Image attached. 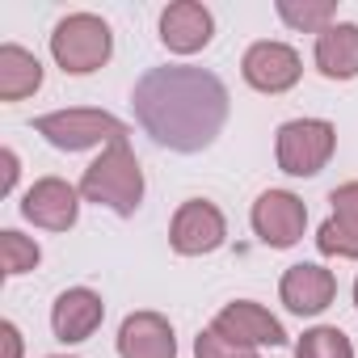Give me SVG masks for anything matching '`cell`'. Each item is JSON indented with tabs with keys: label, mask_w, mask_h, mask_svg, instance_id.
<instances>
[{
	"label": "cell",
	"mask_w": 358,
	"mask_h": 358,
	"mask_svg": "<svg viewBox=\"0 0 358 358\" xmlns=\"http://www.w3.org/2000/svg\"><path fill=\"white\" fill-rule=\"evenodd\" d=\"M139 127L169 152H203L228 122V89L215 72L169 64L148 68L131 93Z\"/></svg>",
	"instance_id": "obj_1"
},
{
	"label": "cell",
	"mask_w": 358,
	"mask_h": 358,
	"mask_svg": "<svg viewBox=\"0 0 358 358\" xmlns=\"http://www.w3.org/2000/svg\"><path fill=\"white\" fill-rule=\"evenodd\" d=\"M80 199L85 203H97V207H110L114 215H135L139 203H143V169L131 152L127 139L110 143L80 177Z\"/></svg>",
	"instance_id": "obj_2"
},
{
	"label": "cell",
	"mask_w": 358,
	"mask_h": 358,
	"mask_svg": "<svg viewBox=\"0 0 358 358\" xmlns=\"http://www.w3.org/2000/svg\"><path fill=\"white\" fill-rule=\"evenodd\" d=\"M110 51H114V34L97 13H68L51 30V55L68 76H89L106 68Z\"/></svg>",
	"instance_id": "obj_3"
},
{
	"label": "cell",
	"mask_w": 358,
	"mask_h": 358,
	"mask_svg": "<svg viewBox=\"0 0 358 358\" xmlns=\"http://www.w3.org/2000/svg\"><path fill=\"white\" fill-rule=\"evenodd\" d=\"M34 131L51 148H59V152H85V148H97V143L110 148V143L127 139V122L122 118H114L106 110H85V106L38 114L34 118Z\"/></svg>",
	"instance_id": "obj_4"
},
{
	"label": "cell",
	"mask_w": 358,
	"mask_h": 358,
	"mask_svg": "<svg viewBox=\"0 0 358 358\" xmlns=\"http://www.w3.org/2000/svg\"><path fill=\"white\" fill-rule=\"evenodd\" d=\"M333 148H337V127L324 118H291L278 127V139H274L278 169L291 177H316L329 164Z\"/></svg>",
	"instance_id": "obj_5"
},
{
	"label": "cell",
	"mask_w": 358,
	"mask_h": 358,
	"mask_svg": "<svg viewBox=\"0 0 358 358\" xmlns=\"http://www.w3.org/2000/svg\"><path fill=\"white\" fill-rule=\"evenodd\" d=\"M224 241H228V220L207 199L182 203V207H177V215H173V224H169V245H173V253H182V257L215 253Z\"/></svg>",
	"instance_id": "obj_6"
},
{
	"label": "cell",
	"mask_w": 358,
	"mask_h": 358,
	"mask_svg": "<svg viewBox=\"0 0 358 358\" xmlns=\"http://www.w3.org/2000/svg\"><path fill=\"white\" fill-rule=\"evenodd\" d=\"M241 76L249 89L257 93H287L299 85L303 76V64H299V51L287 47V43H274V38H262L245 51L241 59Z\"/></svg>",
	"instance_id": "obj_7"
},
{
	"label": "cell",
	"mask_w": 358,
	"mask_h": 358,
	"mask_svg": "<svg viewBox=\"0 0 358 358\" xmlns=\"http://www.w3.org/2000/svg\"><path fill=\"white\" fill-rule=\"evenodd\" d=\"M303 228H308V207L291 190H266L253 203V232H257L262 245L291 249V245L303 241Z\"/></svg>",
	"instance_id": "obj_8"
},
{
	"label": "cell",
	"mask_w": 358,
	"mask_h": 358,
	"mask_svg": "<svg viewBox=\"0 0 358 358\" xmlns=\"http://www.w3.org/2000/svg\"><path fill=\"white\" fill-rule=\"evenodd\" d=\"M22 215L34 228L47 232H68L80 215V186H68L64 177H38L22 199Z\"/></svg>",
	"instance_id": "obj_9"
},
{
	"label": "cell",
	"mask_w": 358,
	"mask_h": 358,
	"mask_svg": "<svg viewBox=\"0 0 358 358\" xmlns=\"http://www.w3.org/2000/svg\"><path fill=\"white\" fill-rule=\"evenodd\" d=\"M211 329H215L220 337L236 341V345H249V350H257V345H282V341H287V329L278 324V316H270V312H266L262 303H253V299L228 303V308L211 320Z\"/></svg>",
	"instance_id": "obj_10"
},
{
	"label": "cell",
	"mask_w": 358,
	"mask_h": 358,
	"mask_svg": "<svg viewBox=\"0 0 358 358\" xmlns=\"http://www.w3.org/2000/svg\"><path fill=\"white\" fill-rule=\"evenodd\" d=\"M215 34V17L207 5L199 0H177L160 13V43L173 51V55H194L211 43Z\"/></svg>",
	"instance_id": "obj_11"
},
{
	"label": "cell",
	"mask_w": 358,
	"mask_h": 358,
	"mask_svg": "<svg viewBox=\"0 0 358 358\" xmlns=\"http://www.w3.org/2000/svg\"><path fill=\"white\" fill-rule=\"evenodd\" d=\"M278 295H282V303H287L295 316H316V312H324V308L333 303L337 278H333V270H324V266H316V262H299V266H291V270L282 274Z\"/></svg>",
	"instance_id": "obj_12"
},
{
	"label": "cell",
	"mask_w": 358,
	"mask_h": 358,
	"mask_svg": "<svg viewBox=\"0 0 358 358\" xmlns=\"http://www.w3.org/2000/svg\"><path fill=\"white\" fill-rule=\"evenodd\" d=\"M101 320H106V303H101V295L89 291V287H68V291L51 303V329H55V337L68 341V345L89 341Z\"/></svg>",
	"instance_id": "obj_13"
},
{
	"label": "cell",
	"mask_w": 358,
	"mask_h": 358,
	"mask_svg": "<svg viewBox=\"0 0 358 358\" xmlns=\"http://www.w3.org/2000/svg\"><path fill=\"white\" fill-rule=\"evenodd\" d=\"M118 358H177L173 324L160 312H131L118 329Z\"/></svg>",
	"instance_id": "obj_14"
},
{
	"label": "cell",
	"mask_w": 358,
	"mask_h": 358,
	"mask_svg": "<svg viewBox=\"0 0 358 358\" xmlns=\"http://www.w3.org/2000/svg\"><path fill=\"white\" fill-rule=\"evenodd\" d=\"M316 68L329 80H354L358 76V26L333 22L316 34Z\"/></svg>",
	"instance_id": "obj_15"
},
{
	"label": "cell",
	"mask_w": 358,
	"mask_h": 358,
	"mask_svg": "<svg viewBox=\"0 0 358 358\" xmlns=\"http://www.w3.org/2000/svg\"><path fill=\"white\" fill-rule=\"evenodd\" d=\"M38 89H43V64L26 47L5 43L0 47V101H22Z\"/></svg>",
	"instance_id": "obj_16"
},
{
	"label": "cell",
	"mask_w": 358,
	"mask_h": 358,
	"mask_svg": "<svg viewBox=\"0 0 358 358\" xmlns=\"http://www.w3.org/2000/svg\"><path fill=\"white\" fill-rule=\"evenodd\" d=\"M278 17L291 26V30H329L333 17H337V5L333 0H278Z\"/></svg>",
	"instance_id": "obj_17"
},
{
	"label": "cell",
	"mask_w": 358,
	"mask_h": 358,
	"mask_svg": "<svg viewBox=\"0 0 358 358\" xmlns=\"http://www.w3.org/2000/svg\"><path fill=\"white\" fill-rule=\"evenodd\" d=\"M295 358H354V345L337 324H316L295 341Z\"/></svg>",
	"instance_id": "obj_18"
},
{
	"label": "cell",
	"mask_w": 358,
	"mask_h": 358,
	"mask_svg": "<svg viewBox=\"0 0 358 358\" xmlns=\"http://www.w3.org/2000/svg\"><path fill=\"white\" fill-rule=\"evenodd\" d=\"M38 257H43V249H38L30 236H22V232H13V228L0 232V270H5V278H17V274L34 270Z\"/></svg>",
	"instance_id": "obj_19"
},
{
	"label": "cell",
	"mask_w": 358,
	"mask_h": 358,
	"mask_svg": "<svg viewBox=\"0 0 358 358\" xmlns=\"http://www.w3.org/2000/svg\"><path fill=\"white\" fill-rule=\"evenodd\" d=\"M316 249L324 257H341V262H358V236H350L337 220H324L316 232Z\"/></svg>",
	"instance_id": "obj_20"
},
{
	"label": "cell",
	"mask_w": 358,
	"mask_h": 358,
	"mask_svg": "<svg viewBox=\"0 0 358 358\" xmlns=\"http://www.w3.org/2000/svg\"><path fill=\"white\" fill-rule=\"evenodd\" d=\"M194 358H262V354L249 350V345H236V341L220 337L215 329H203L199 341H194Z\"/></svg>",
	"instance_id": "obj_21"
},
{
	"label": "cell",
	"mask_w": 358,
	"mask_h": 358,
	"mask_svg": "<svg viewBox=\"0 0 358 358\" xmlns=\"http://www.w3.org/2000/svg\"><path fill=\"white\" fill-rule=\"evenodd\" d=\"M329 203H333V215H329V220H337L350 236H358V182L337 186V190L329 194Z\"/></svg>",
	"instance_id": "obj_22"
},
{
	"label": "cell",
	"mask_w": 358,
	"mask_h": 358,
	"mask_svg": "<svg viewBox=\"0 0 358 358\" xmlns=\"http://www.w3.org/2000/svg\"><path fill=\"white\" fill-rule=\"evenodd\" d=\"M0 345H5V358H22V333L13 320H0Z\"/></svg>",
	"instance_id": "obj_23"
},
{
	"label": "cell",
	"mask_w": 358,
	"mask_h": 358,
	"mask_svg": "<svg viewBox=\"0 0 358 358\" xmlns=\"http://www.w3.org/2000/svg\"><path fill=\"white\" fill-rule=\"evenodd\" d=\"M0 164H5V182H0V194H13V186H17V152L5 148V152H0Z\"/></svg>",
	"instance_id": "obj_24"
},
{
	"label": "cell",
	"mask_w": 358,
	"mask_h": 358,
	"mask_svg": "<svg viewBox=\"0 0 358 358\" xmlns=\"http://www.w3.org/2000/svg\"><path fill=\"white\" fill-rule=\"evenodd\" d=\"M354 308H358V282H354Z\"/></svg>",
	"instance_id": "obj_25"
},
{
	"label": "cell",
	"mask_w": 358,
	"mask_h": 358,
	"mask_svg": "<svg viewBox=\"0 0 358 358\" xmlns=\"http://www.w3.org/2000/svg\"><path fill=\"white\" fill-rule=\"evenodd\" d=\"M51 358H72V354H51Z\"/></svg>",
	"instance_id": "obj_26"
}]
</instances>
